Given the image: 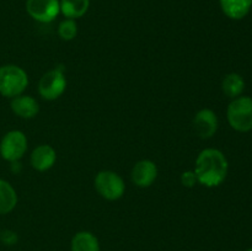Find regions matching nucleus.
<instances>
[{
  "instance_id": "nucleus-1",
  "label": "nucleus",
  "mask_w": 252,
  "mask_h": 251,
  "mask_svg": "<svg viewBox=\"0 0 252 251\" xmlns=\"http://www.w3.org/2000/svg\"><path fill=\"white\" fill-rule=\"evenodd\" d=\"M228 170L229 164L225 155L214 148L202 150L196 159L194 174L197 181L206 187H217L223 184Z\"/></svg>"
},
{
  "instance_id": "nucleus-2",
  "label": "nucleus",
  "mask_w": 252,
  "mask_h": 251,
  "mask_svg": "<svg viewBox=\"0 0 252 251\" xmlns=\"http://www.w3.org/2000/svg\"><path fill=\"white\" fill-rule=\"evenodd\" d=\"M29 85L26 71L15 64L0 66V94L5 97L14 98L22 95Z\"/></svg>"
},
{
  "instance_id": "nucleus-3",
  "label": "nucleus",
  "mask_w": 252,
  "mask_h": 251,
  "mask_svg": "<svg viewBox=\"0 0 252 251\" xmlns=\"http://www.w3.org/2000/svg\"><path fill=\"white\" fill-rule=\"evenodd\" d=\"M229 125L238 132H249L252 129V98L239 96L234 98L226 111Z\"/></svg>"
},
{
  "instance_id": "nucleus-4",
  "label": "nucleus",
  "mask_w": 252,
  "mask_h": 251,
  "mask_svg": "<svg viewBox=\"0 0 252 251\" xmlns=\"http://www.w3.org/2000/svg\"><path fill=\"white\" fill-rule=\"evenodd\" d=\"M95 188L105 199L117 201L125 194L126 185L120 175L110 170H103L96 175Z\"/></svg>"
},
{
  "instance_id": "nucleus-5",
  "label": "nucleus",
  "mask_w": 252,
  "mask_h": 251,
  "mask_svg": "<svg viewBox=\"0 0 252 251\" xmlns=\"http://www.w3.org/2000/svg\"><path fill=\"white\" fill-rule=\"evenodd\" d=\"M66 89V79L62 66L54 68L42 75L38 83V93L44 100L53 101L61 97Z\"/></svg>"
},
{
  "instance_id": "nucleus-6",
  "label": "nucleus",
  "mask_w": 252,
  "mask_h": 251,
  "mask_svg": "<svg viewBox=\"0 0 252 251\" xmlns=\"http://www.w3.org/2000/svg\"><path fill=\"white\" fill-rule=\"evenodd\" d=\"M27 150V138L21 130H10L0 142V155L10 162L21 159Z\"/></svg>"
},
{
  "instance_id": "nucleus-7",
  "label": "nucleus",
  "mask_w": 252,
  "mask_h": 251,
  "mask_svg": "<svg viewBox=\"0 0 252 251\" xmlns=\"http://www.w3.org/2000/svg\"><path fill=\"white\" fill-rule=\"evenodd\" d=\"M26 11L36 21L48 24L59 15L61 4L59 0H27Z\"/></svg>"
},
{
  "instance_id": "nucleus-8",
  "label": "nucleus",
  "mask_w": 252,
  "mask_h": 251,
  "mask_svg": "<svg viewBox=\"0 0 252 251\" xmlns=\"http://www.w3.org/2000/svg\"><path fill=\"white\" fill-rule=\"evenodd\" d=\"M193 129L202 139H208L213 137L218 129V117L216 112L209 108L198 111L193 118Z\"/></svg>"
},
{
  "instance_id": "nucleus-9",
  "label": "nucleus",
  "mask_w": 252,
  "mask_h": 251,
  "mask_svg": "<svg viewBox=\"0 0 252 251\" xmlns=\"http://www.w3.org/2000/svg\"><path fill=\"white\" fill-rule=\"evenodd\" d=\"M133 184L138 187H149L158 177V167L152 160H140L133 166L132 174Z\"/></svg>"
},
{
  "instance_id": "nucleus-10",
  "label": "nucleus",
  "mask_w": 252,
  "mask_h": 251,
  "mask_svg": "<svg viewBox=\"0 0 252 251\" xmlns=\"http://www.w3.org/2000/svg\"><path fill=\"white\" fill-rule=\"evenodd\" d=\"M57 160V153L51 145H38L31 154V165L37 171H47Z\"/></svg>"
},
{
  "instance_id": "nucleus-11",
  "label": "nucleus",
  "mask_w": 252,
  "mask_h": 251,
  "mask_svg": "<svg viewBox=\"0 0 252 251\" xmlns=\"http://www.w3.org/2000/svg\"><path fill=\"white\" fill-rule=\"evenodd\" d=\"M11 110L19 117L30 120L36 117L39 111V105L34 97L30 95H19L11 100Z\"/></svg>"
},
{
  "instance_id": "nucleus-12",
  "label": "nucleus",
  "mask_w": 252,
  "mask_h": 251,
  "mask_svg": "<svg viewBox=\"0 0 252 251\" xmlns=\"http://www.w3.org/2000/svg\"><path fill=\"white\" fill-rule=\"evenodd\" d=\"M224 14L233 20H241L250 12L252 0H219Z\"/></svg>"
},
{
  "instance_id": "nucleus-13",
  "label": "nucleus",
  "mask_w": 252,
  "mask_h": 251,
  "mask_svg": "<svg viewBox=\"0 0 252 251\" xmlns=\"http://www.w3.org/2000/svg\"><path fill=\"white\" fill-rule=\"evenodd\" d=\"M71 251H100L97 238L90 231H79L71 239Z\"/></svg>"
},
{
  "instance_id": "nucleus-14",
  "label": "nucleus",
  "mask_w": 252,
  "mask_h": 251,
  "mask_svg": "<svg viewBox=\"0 0 252 251\" xmlns=\"http://www.w3.org/2000/svg\"><path fill=\"white\" fill-rule=\"evenodd\" d=\"M61 12L66 19L76 20L84 16L90 6V0H59Z\"/></svg>"
},
{
  "instance_id": "nucleus-15",
  "label": "nucleus",
  "mask_w": 252,
  "mask_h": 251,
  "mask_svg": "<svg viewBox=\"0 0 252 251\" xmlns=\"http://www.w3.org/2000/svg\"><path fill=\"white\" fill-rule=\"evenodd\" d=\"M16 204L17 194L15 188L9 182L0 179V216L10 213Z\"/></svg>"
},
{
  "instance_id": "nucleus-16",
  "label": "nucleus",
  "mask_w": 252,
  "mask_h": 251,
  "mask_svg": "<svg viewBox=\"0 0 252 251\" xmlns=\"http://www.w3.org/2000/svg\"><path fill=\"white\" fill-rule=\"evenodd\" d=\"M221 89L228 97L236 98L243 94L244 89H245V81L240 74L230 73L223 79Z\"/></svg>"
},
{
  "instance_id": "nucleus-17",
  "label": "nucleus",
  "mask_w": 252,
  "mask_h": 251,
  "mask_svg": "<svg viewBox=\"0 0 252 251\" xmlns=\"http://www.w3.org/2000/svg\"><path fill=\"white\" fill-rule=\"evenodd\" d=\"M58 33L59 37L64 41H71V39L75 38L76 33H78V25H76L75 20H63L58 26Z\"/></svg>"
},
{
  "instance_id": "nucleus-18",
  "label": "nucleus",
  "mask_w": 252,
  "mask_h": 251,
  "mask_svg": "<svg viewBox=\"0 0 252 251\" xmlns=\"http://www.w3.org/2000/svg\"><path fill=\"white\" fill-rule=\"evenodd\" d=\"M181 182L185 187H193L198 181L194 171H186L181 175Z\"/></svg>"
},
{
  "instance_id": "nucleus-19",
  "label": "nucleus",
  "mask_w": 252,
  "mask_h": 251,
  "mask_svg": "<svg viewBox=\"0 0 252 251\" xmlns=\"http://www.w3.org/2000/svg\"><path fill=\"white\" fill-rule=\"evenodd\" d=\"M0 239L2 240V243L6 244V245H14L17 241V235L11 230H6L4 233L0 234Z\"/></svg>"
},
{
  "instance_id": "nucleus-20",
  "label": "nucleus",
  "mask_w": 252,
  "mask_h": 251,
  "mask_svg": "<svg viewBox=\"0 0 252 251\" xmlns=\"http://www.w3.org/2000/svg\"><path fill=\"white\" fill-rule=\"evenodd\" d=\"M246 251H252V248H251V249H249V250H246Z\"/></svg>"
},
{
  "instance_id": "nucleus-21",
  "label": "nucleus",
  "mask_w": 252,
  "mask_h": 251,
  "mask_svg": "<svg viewBox=\"0 0 252 251\" xmlns=\"http://www.w3.org/2000/svg\"><path fill=\"white\" fill-rule=\"evenodd\" d=\"M0 234H1V231H0Z\"/></svg>"
}]
</instances>
